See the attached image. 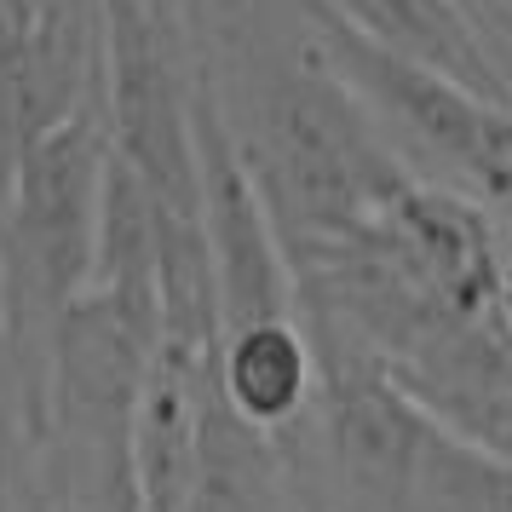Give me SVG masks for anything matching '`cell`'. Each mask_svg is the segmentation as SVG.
I'll return each instance as SVG.
<instances>
[{"mask_svg":"<svg viewBox=\"0 0 512 512\" xmlns=\"http://www.w3.org/2000/svg\"><path fill=\"white\" fill-rule=\"evenodd\" d=\"M311 386H317V363H311V340L300 334L294 317L219 340V392L265 438L300 415Z\"/></svg>","mask_w":512,"mask_h":512,"instance_id":"ba28073f","label":"cell"},{"mask_svg":"<svg viewBox=\"0 0 512 512\" xmlns=\"http://www.w3.org/2000/svg\"><path fill=\"white\" fill-rule=\"evenodd\" d=\"M104 29V127L110 150L139 173L150 196L173 213H202L196 144H190V87L179 58L173 0H98Z\"/></svg>","mask_w":512,"mask_h":512,"instance_id":"3957f363","label":"cell"},{"mask_svg":"<svg viewBox=\"0 0 512 512\" xmlns=\"http://www.w3.org/2000/svg\"><path fill=\"white\" fill-rule=\"evenodd\" d=\"M317 6L374 47L397 52L420 70L449 75L455 87L489 98V104H512V75L501 70L489 35L461 0H317Z\"/></svg>","mask_w":512,"mask_h":512,"instance_id":"52a82bcc","label":"cell"},{"mask_svg":"<svg viewBox=\"0 0 512 512\" xmlns=\"http://www.w3.org/2000/svg\"><path fill=\"white\" fill-rule=\"evenodd\" d=\"M311 363H317V386H323L328 443H334V461L351 478V489L386 512H409L438 420L409 397L392 363L363 340H351L346 328L323 334L311 346Z\"/></svg>","mask_w":512,"mask_h":512,"instance_id":"277c9868","label":"cell"},{"mask_svg":"<svg viewBox=\"0 0 512 512\" xmlns=\"http://www.w3.org/2000/svg\"><path fill=\"white\" fill-rule=\"evenodd\" d=\"M489 317H495V328L512 340V254L501 259V271H495V311H489Z\"/></svg>","mask_w":512,"mask_h":512,"instance_id":"30bf717a","label":"cell"},{"mask_svg":"<svg viewBox=\"0 0 512 512\" xmlns=\"http://www.w3.org/2000/svg\"><path fill=\"white\" fill-rule=\"evenodd\" d=\"M110 167L104 98L81 104L64 127L35 139L6 167V219H0V305L18 340L47 346L52 323L93 288L98 202Z\"/></svg>","mask_w":512,"mask_h":512,"instance_id":"7a4b0ae2","label":"cell"},{"mask_svg":"<svg viewBox=\"0 0 512 512\" xmlns=\"http://www.w3.org/2000/svg\"><path fill=\"white\" fill-rule=\"evenodd\" d=\"M190 512H196V507H190Z\"/></svg>","mask_w":512,"mask_h":512,"instance_id":"7c38bea8","label":"cell"},{"mask_svg":"<svg viewBox=\"0 0 512 512\" xmlns=\"http://www.w3.org/2000/svg\"><path fill=\"white\" fill-rule=\"evenodd\" d=\"M41 12V0H0V35H24Z\"/></svg>","mask_w":512,"mask_h":512,"instance_id":"8fae6325","label":"cell"},{"mask_svg":"<svg viewBox=\"0 0 512 512\" xmlns=\"http://www.w3.org/2000/svg\"><path fill=\"white\" fill-rule=\"evenodd\" d=\"M282 248L346 242L415 185L374 116L311 58L259 87L254 133L236 139Z\"/></svg>","mask_w":512,"mask_h":512,"instance_id":"6da1fadb","label":"cell"},{"mask_svg":"<svg viewBox=\"0 0 512 512\" xmlns=\"http://www.w3.org/2000/svg\"><path fill=\"white\" fill-rule=\"evenodd\" d=\"M47 357H52V409L64 420V432L93 443L98 461L127 455L144 380H150V363H156V340L127 323L98 288H87L52 323Z\"/></svg>","mask_w":512,"mask_h":512,"instance_id":"5b68a950","label":"cell"},{"mask_svg":"<svg viewBox=\"0 0 512 512\" xmlns=\"http://www.w3.org/2000/svg\"><path fill=\"white\" fill-rule=\"evenodd\" d=\"M392 374L449 438L512 461V340L495 317L449 328L420 357L392 363Z\"/></svg>","mask_w":512,"mask_h":512,"instance_id":"8992f818","label":"cell"},{"mask_svg":"<svg viewBox=\"0 0 512 512\" xmlns=\"http://www.w3.org/2000/svg\"><path fill=\"white\" fill-rule=\"evenodd\" d=\"M415 512H512V461L478 443L432 432L415 478Z\"/></svg>","mask_w":512,"mask_h":512,"instance_id":"9c48e42d","label":"cell"}]
</instances>
